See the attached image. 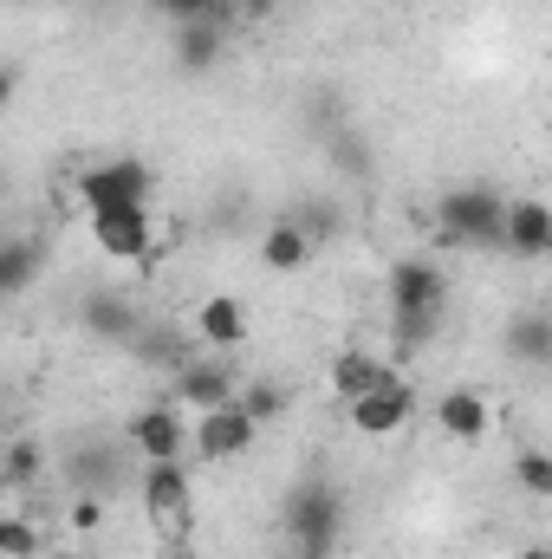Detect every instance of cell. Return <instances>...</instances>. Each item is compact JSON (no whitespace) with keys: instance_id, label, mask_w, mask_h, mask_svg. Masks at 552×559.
Instances as JSON below:
<instances>
[{"instance_id":"cell-1","label":"cell","mask_w":552,"mask_h":559,"mask_svg":"<svg viewBox=\"0 0 552 559\" xmlns=\"http://www.w3.org/2000/svg\"><path fill=\"white\" fill-rule=\"evenodd\" d=\"M448 312V274L429 261V254H410L391 267V332L404 345H429L435 325Z\"/></svg>"},{"instance_id":"cell-2","label":"cell","mask_w":552,"mask_h":559,"mask_svg":"<svg viewBox=\"0 0 552 559\" xmlns=\"http://www.w3.org/2000/svg\"><path fill=\"white\" fill-rule=\"evenodd\" d=\"M279 521H286V540L299 547V559H332L338 534H345V495L325 475H305V481L286 488Z\"/></svg>"},{"instance_id":"cell-3","label":"cell","mask_w":552,"mask_h":559,"mask_svg":"<svg viewBox=\"0 0 552 559\" xmlns=\"http://www.w3.org/2000/svg\"><path fill=\"white\" fill-rule=\"evenodd\" d=\"M501 215H507V195L488 189V182H461L435 202V241L448 248H501Z\"/></svg>"},{"instance_id":"cell-4","label":"cell","mask_w":552,"mask_h":559,"mask_svg":"<svg viewBox=\"0 0 552 559\" xmlns=\"http://www.w3.org/2000/svg\"><path fill=\"white\" fill-rule=\"evenodd\" d=\"M137 495H143V514H149L169 540H189V527H195L189 462H143L137 468Z\"/></svg>"},{"instance_id":"cell-5","label":"cell","mask_w":552,"mask_h":559,"mask_svg":"<svg viewBox=\"0 0 552 559\" xmlns=\"http://www.w3.org/2000/svg\"><path fill=\"white\" fill-rule=\"evenodd\" d=\"M72 189H79V209H85V215H98V209H131V202H149L156 169H149L143 156H111V163L79 169Z\"/></svg>"},{"instance_id":"cell-6","label":"cell","mask_w":552,"mask_h":559,"mask_svg":"<svg viewBox=\"0 0 552 559\" xmlns=\"http://www.w3.org/2000/svg\"><path fill=\"white\" fill-rule=\"evenodd\" d=\"M85 222H92V241H98V254H105V261L143 267V261L156 254V215H149V202H131V209H98V215H85Z\"/></svg>"},{"instance_id":"cell-7","label":"cell","mask_w":552,"mask_h":559,"mask_svg":"<svg viewBox=\"0 0 552 559\" xmlns=\"http://www.w3.org/2000/svg\"><path fill=\"white\" fill-rule=\"evenodd\" d=\"M345 423L358 429V436H404L416 423V384H404L397 371L384 378V384H371L364 397H345Z\"/></svg>"},{"instance_id":"cell-8","label":"cell","mask_w":552,"mask_h":559,"mask_svg":"<svg viewBox=\"0 0 552 559\" xmlns=\"http://www.w3.org/2000/svg\"><path fill=\"white\" fill-rule=\"evenodd\" d=\"M254 436H261V423L248 417L235 397L215 404V411H195V423H189V449H195L202 462H235V455L254 449Z\"/></svg>"},{"instance_id":"cell-9","label":"cell","mask_w":552,"mask_h":559,"mask_svg":"<svg viewBox=\"0 0 552 559\" xmlns=\"http://www.w3.org/2000/svg\"><path fill=\"white\" fill-rule=\"evenodd\" d=\"M235 391H241V371H235L221 352H208V358H182V365H176L169 404H176V411H215V404H228Z\"/></svg>"},{"instance_id":"cell-10","label":"cell","mask_w":552,"mask_h":559,"mask_svg":"<svg viewBox=\"0 0 552 559\" xmlns=\"http://www.w3.org/2000/svg\"><path fill=\"white\" fill-rule=\"evenodd\" d=\"M131 449H137L143 462H182L189 455V417L163 397V404H143L137 417H131Z\"/></svg>"},{"instance_id":"cell-11","label":"cell","mask_w":552,"mask_h":559,"mask_svg":"<svg viewBox=\"0 0 552 559\" xmlns=\"http://www.w3.org/2000/svg\"><path fill=\"white\" fill-rule=\"evenodd\" d=\"M501 248L514 261H547L552 254V209L540 195H514L507 215H501Z\"/></svg>"},{"instance_id":"cell-12","label":"cell","mask_w":552,"mask_h":559,"mask_svg":"<svg viewBox=\"0 0 552 559\" xmlns=\"http://www.w3.org/2000/svg\"><path fill=\"white\" fill-rule=\"evenodd\" d=\"M189 332L208 345V352H241L248 345V306L235 299V293H208L202 306H195V319H189Z\"/></svg>"},{"instance_id":"cell-13","label":"cell","mask_w":552,"mask_h":559,"mask_svg":"<svg viewBox=\"0 0 552 559\" xmlns=\"http://www.w3.org/2000/svg\"><path fill=\"white\" fill-rule=\"evenodd\" d=\"M435 429H442L448 442H481V436L494 429V411H488V397H481V391L455 384V391H442V397H435Z\"/></svg>"},{"instance_id":"cell-14","label":"cell","mask_w":552,"mask_h":559,"mask_svg":"<svg viewBox=\"0 0 552 559\" xmlns=\"http://www.w3.org/2000/svg\"><path fill=\"white\" fill-rule=\"evenodd\" d=\"M79 325H85L92 338L118 345V338H131V332H137V306H131L124 293L98 286V293H85V299H79Z\"/></svg>"},{"instance_id":"cell-15","label":"cell","mask_w":552,"mask_h":559,"mask_svg":"<svg viewBox=\"0 0 552 559\" xmlns=\"http://www.w3.org/2000/svg\"><path fill=\"white\" fill-rule=\"evenodd\" d=\"M169 52H176V66H182L189 79L215 72V66H221V20H182L176 39H169Z\"/></svg>"},{"instance_id":"cell-16","label":"cell","mask_w":552,"mask_h":559,"mask_svg":"<svg viewBox=\"0 0 552 559\" xmlns=\"http://www.w3.org/2000/svg\"><path fill=\"white\" fill-rule=\"evenodd\" d=\"M305 261H312V235H305V222L286 215V222H267V228H261V267H267V274H299Z\"/></svg>"},{"instance_id":"cell-17","label":"cell","mask_w":552,"mask_h":559,"mask_svg":"<svg viewBox=\"0 0 552 559\" xmlns=\"http://www.w3.org/2000/svg\"><path fill=\"white\" fill-rule=\"evenodd\" d=\"M46 267V248L33 235H0V299H20Z\"/></svg>"},{"instance_id":"cell-18","label":"cell","mask_w":552,"mask_h":559,"mask_svg":"<svg viewBox=\"0 0 552 559\" xmlns=\"http://www.w3.org/2000/svg\"><path fill=\"white\" fill-rule=\"evenodd\" d=\"M384 378H391V365L371 358V352H358V345H345V352L332 358V391H338V397H364V391L384 384Z\"/></svg>"},{"instance_id":"cell-19","label":"cell","mask_w":552,"mask_h":559,"mask_svg":"<svg viewBox=\"0 0 552 559\" xmlns=\"http://www.w3.org/2000/svg\"><path fill=\"white\" fill-rule=\"evenodd\" d=\"M507 352H514L520 365H552V325H547V312H520V319L507 325Z\"/></svg>"},{"instance_id":"cell-20","label":"cell","mask_w":552,"mask_h":559,"mask_svg":"<svg viewBox=\"0 0 552 559\" xmlns=\"http://www.w3.org/2000/svg\"><path fill=\"white\" fill-rule=\"evenodd\" d=\"M0 475H7L13 488H33V481L46 475V442H39V436H13L7 455H0Z\"/></svg>"},{"instance_id":"cell-21","label":"cell","mask_w":552,"mask_h":559,"mask_svg":"<svg viewBox=\"0 0 552 559\" xmlns=\"http://www.w3.org/2000/svg\"><path fill=\"white\" fill-rule=\"evenodd\" d=\"M514 481H520L527 501H547L552 495V455L547 449H520V455H514Z\"/></svg>"},{"instance_id":"cell-22","label":"cell","mask_w":552,"mask_h":559,"mask_svg":"<svg viewBox=\"0 0 552 559\" xmlns=\"http://www.w3.org/2000/svg\"><path fill=\"white\" fill-rule=\"evenodd\" d=\"M39 554H46L39 527L26 514H0V559H39Z\"/></svg>"},{"instance_id":"cell-23","label":"cell","mask_w":552,"mask_h":559,"mask_svg":"<svg viewBox=\"0 0 552 559\" xmlns=\"http://www.w3.org/2000/svg\"><path fill=\"white\" fill-rule=\"evenodd\" d=\"M235 404H241L248 417H254L261 429H267V423H274L279 411H286V391H279V384H267V378H254V384L241 378V391H235Z\"/></svg>"},{"instance_id":"cell-24","label":"cell","mask_w":552,"mask_h":559,"mask_svg":"<svg viewBox=\"0 0 552 559\" xmlns=\"http://www.w3.org/2000/svg\"><path fill=\"white\" fill-rule=\"evenodd\" d=\"M65 527L72 534H98L105 527V495H72L65 501Z\"/></svg>"},{"instance_id":"cell-25","label":"cell","mask_w":552,"mask_h":559,"mask_svg":"<svg viewBox=\"0 0 552 559\" xmlns=\"http://www.w3.org/2000/svg\"><path fill=\"white\" fill-rule=\"evenodd\" d=\"M156 7H163L176 26H182V20H221V13H228V0H156Z\"/></svg>"},{"instance_id":"cell-26","label":"cell","mask_w":552,"mask_h":559,"mask_svg":"<svg viewBox=\"0 0 552 559\" xmlns=\"http://www.w3.org/2000/svg\"><path fill=\"white\" fill-rule=\"evenodd\" d=\"M13 92H20V66H0V111L13 105Z\"/></svg>"},{"instance_id":"cell-27","label":"cell","mask_w":552,"mask_h":559,"mask_svg":"<svg viewBox=\"0 0 552 559\" xmlns=\"http://www.w3.org/2000/svg\"><path fill=\"white\" fill-rule=\"evenodd\" d=\"M267 7H274V0H228V13H254V20H261Z\"/></svg>"},{"instance_id":"cell-28","label":"cell","mask_w":552,"mask_h":559,"mask_svg":"<svg viewBox=\"0 0 552 559\" xmlns=\"http://www.w3.org/2000/svg\"><path fill=\"white\" fill-rule=\"evenodd\" d=\"M514 559H552V547H547V540H533V547H520Z\"/></svg>"},{"instance_id":"cell-29","label":"cell","mask_w":552,"mask_h":559,"mask_svg":"<svg viewBox=\"0 0 552 559\" xmlns=\"http://www.w3.org/2000/svg\"><path fill=\"white\" fill-rule=\"evenodd\" d=\"M176 559H189V554H176Z\"/></svg>"},{"instance_id":"cell-30","label":"cell","mask_w":552,"mask_h":559,"mask_svg":"<svg viewBox=\"0 0 552 559\" xmlns=\"http://www.w3.org/2000/svg\"><path fill=\"white\" fill-rule=\"evenodd\" d=\"M39 559H46V554H39Z\"/></svg>"}]
</instances>
